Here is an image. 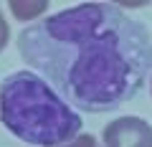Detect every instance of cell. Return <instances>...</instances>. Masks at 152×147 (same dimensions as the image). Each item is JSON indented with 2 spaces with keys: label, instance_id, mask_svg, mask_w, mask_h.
<instances>
[{
  "label": "cell",
  "instance_id": "cell-1",
  "mask_svg": "<svg viewBox=\"0 0 152 147\" xmlns=\"http://www.w3.org/2000/svg\"><path fill=\"white\" fill-rule=\"evenodd\" d=\"M23 61L71 107L119 109L152 76V36L114 3H81L28 23L18 33Z\"/></svg>",
  "mask_w": 152,
  "mask_h": 147
},
{
  "label": "cell",
  "instance_id": "cell-2",
  "mask_svg": "<svg viewBox=\"0 0 152 147\" xmlns=\"http://www.w3.org/2000/svg\"><path fill=\"white\" fill-rule=\"evenodd\" d=\"M0 122L33 147H61L81 132V117L36 71H13L0 84Z\"/></svg>",
  "mask_w": 152,
  "mask_h": 147
},
{
  "label": "cell",
  "instance_id": "cell-3",
  "mask_svg": "<svg viewBox=\"0 0 152 147\" xmlns=\"http://www.w3.org/2000/svg\"><path fill=\"white\" fill-rule=\"evenodd\" d=\"M104 147H152V124L142 117H119L102 132Z\"/></svg>",
  "mask_w": 152,
  "mask_h": 147
},
{
  "label": "cell",
  "instance_id": "cell-4",
  "mask_svg": "<svg viewBox=\"0 0 152 147\" xmlns=\"http://www.w3.org/2000/svg\"><path fill=\"white\" fill-rule=\"evenodd\" d=\"M51 0H8L10 15L20 23H36L38 18L48 10Z\"/></svg>",
  "mask_w": 152,
  "mask_h": 147
},
{
  "label": "cell",
  "instance_id": "cell-5",
  "mask_svg": "<svg viewBox=\"0 0 152 147\" xmlns=\"http://www.w3.org/2000/svg\"><path fill=\"white\" fill-rule=\"evenodd\" d=\"M61 147H99V145H96V137H91V135H76L71 142H66Z\"/></svg>",
  "mask_w": 152,
  "mask_h": 147
},
{
  "label": "cell",
  "instance_id": "cell-6",
  "mask_svg": "<svg viewBox=\"0 0 152 147\" xmlns=\"http://www.w3.org/2000/svg\"><path fill=\"white\" fill-rule=\"evenodd\" d=\"M8 41H10V28H8V20H5V15H3V10H0V53L5 51Z\"/></svg>",
  "mask_w": 152,
  "mask_h": 147
},
{
  "label": "cell",
  "instance_id": "cell-7",
  "mask_svg": "<svg viewBox=\"0 0 152 147\" xmlns=\"http://www.w3.org/2000/svg\"><path fill=\"white\" fill-rule=\"evenodd\" d=\"M107 3H114V5H119V8H129V10H134V8H145L150 0H107Z\"/></svg>",
  "mask_w": 152,
  "mask_h": 147
},
{
  "label": "cell",
  "instance_id": "cell-8",
  "mask_svg": "<svg viewBox=\"0 0 152 147\" xmlns=\"http://www.w3.org/2000/svg\"><path fill=\"white\" fill-rule=\"evenodd\" d=\"M150 91H152V76H150Z\"/></svg>",
  "mask_w": 152,
  "mask_h": 147
}]
</instances>
